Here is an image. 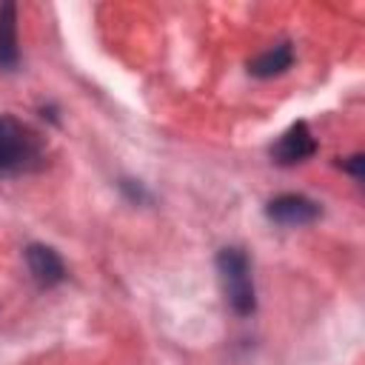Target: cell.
<instances>
[{
    "label": "cell",
    "mask_w": 365,
    "mask_h": 365,
    "mask_svg": "<svg viewBox=\"0 0 365 365\" xmlns=\"http://www.w3.org/2000/svg\"><path fill=\"white\" fill-rule=\"evenodd\" d=\"M291 63H294V48H291V43H279V46H274V48L257 54L254 60H248V74L268 80V77H277V74L288 71Z\"/></svg>",
    "instance_id": "7"
},
{
    "label": "cell",
    "mask_w": 365,
    "mask_h": 365,
    "mask_svg": "<svg viewBox=\"0 0 365 365\" xmlns=\"http://www.w3.org/2000/svg\"><path fill=\"white\" fill-rule=\"evenodd\" d=\"M342 168H348V171L359 180V177H362V171H365V157H362V154H354V157L342 160Z\"/></svg>",
    "instance_id": "8"
},
{
    "label": "cell",
    "mask_w": 365,
    "mask_h": 365,
    "mask_svg": "<svg viewBox=\"0 0 365 365\" xmlns=\"http://www.w3.org/2000/svg\"><path fill=\"white\" fill-rule=\"evenodd\" d=\"M43 165L37 134L20 120L0 114V174H23Z\"/></svg>",
    "instance_id": "1"
},
{
    "label": "cell",
    "mask_w": 365,
    "mask_h": 365,
    "mask_svg": "<svg viewBox=\"0 0 365 365\" xmlns=\"http://www.w3.org/2000/svg\"><path fill=\"white\" fill-rule=\"evenodd\" d=\"M217 274L222 282L225 302L231 305L234 314L248 317L257 308V291H254V277H251V262L242 248H222L217 254Z\"/></svg>",
    "instance_id": "2"
},
{
    "label": "cell",
    "mask_w": 365,
    "mask_h": 365,
    "mask_svg": "<svg viewBox=\"0 0 365 365\" xmlns=\"http://www.w3.org/2000/svg\"><path fill=\"white\" fill-rule=\"evenodd\" d=\"M23 257H26V265H29V271L40 288H51V285L66 279V265L54 248L31 242V245H26Z\"/></svg>",
    "instance_id": "5"
},
{
    "label": "cell",
    "mask_w": 365,
    "mask_h": 365,
    "mask_svg": "<svg viewBox=\"0 0 365 365\" xmlns=\"http://www.w3.org/2000/svg\"><path fill=\"white\" fill-rule=\"evenodd\" d=\"M20 63V48H17V6L3 3L0 6V68L11 71Z\"/></svg>",
    "instance_id": "6"
},
{
    "label": "cell",
    "mask_w": 365,
    "mask_h": 365,
    "mask_svg": "<svg viewBox=\"0 0 365 365\" xmlns=\"http://www.w3.org/2000/svg\"><path fill=\"white\" fill-rule=\"evenodd\" d=\"M265 214H268V220H274L279 225H308L322 211L314 200H308L302 194H279L265 205Z\"/></svg>",
    "instance_id": "4"
},
{
    "label": "cell",
    "mask_w": 365,
    "mask_h": 365,
    "mask_svg": "<svg viewBox=\"0 0 365 365\" xmlns=\"http://www.w3.org/2000/svg\"><path fill=\"white\" fill-rule=\"evenodd\" d=\"M317 154V140L308 128V123H294L274 145H271V157L279 163V165H297V163H305L308 157Z\"/></svg>",
    "instance_id": "3"
}]
</instances>
